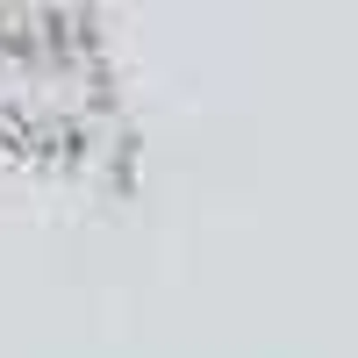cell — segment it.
I'll list each match as a JSON object with an SVG mask.
<instances>
[{
    "label": "cell",
    "mask_w": 358,
    "mask_h": 358,
    "mask_svg": "<svg viewBox=\"0 0 358 358\" xmlns=\"http://www.w3.org/2000/svg\"><path fill=\"white\" fill-rule=\"evenodd\" d=\"M0 179L136 194L143 115L101 8L0 0Z\"/></svg>",
    "instance_id": "6da1fadb"
}]
</instances>
